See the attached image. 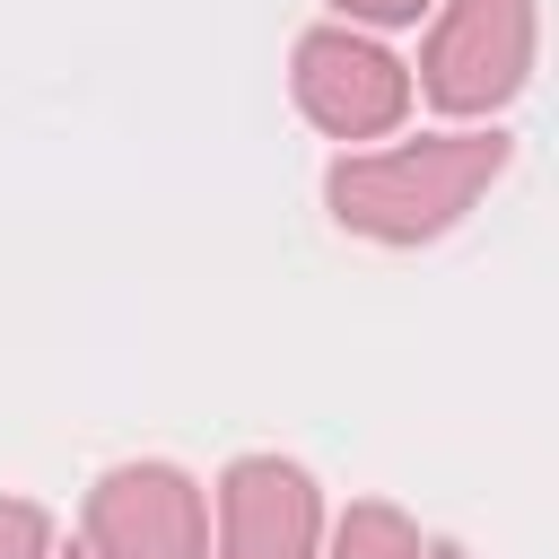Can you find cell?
Returning a JSON list of instances; mask_svg holds the SVG:
<instances>
[{"mask_svg":"<svg viewBox=\"0 0 559 559\" xmlns=\"http://www.w3.org/2000/svg\"><path fill=\"white\" fill-rule=\"evenodd\" d=\"M507 166V140L498 131H463V140H411V148H384V157H349L332 166V210L341 227L358 236H384V245H411V236H437L472 210V192Z\"/></svg>","mask_w":559,"mask_h":559,"instance_id":"6da1fadb","label":"cell"},{"mask_svg":"<svg viewBox=\"0 0 559 559\" xmlns=\"http://www.w3.org/2000/svg\"><path fill=\"white\" fill-rule=\"evenodd\" d=\"M533 61V0H454L445 26L428 35V96L445 114L507 105Z\"/></svg>","mask_w":559,"mask_h":559,"instance_id":"7a4b0ae2","label":"cell"},{"mask_svg":"<svg viewBox=\"0 0 559 559\" xmlns=\"http://www.w3.org/2000/svg\"><path fill=\"white\" fill-rule=\"evenodd\" d=\"M87 542L96 559H201L210 550L201 489L166 463H122L87 498Z\"/></svg>","mask_w":559,"mask_h":559,"instance_id":"3957f363","label":"cell"},{"mask_svg":"<svg viewBox=\"0 0 559 559\" xmlns=\"http://www.w3.org/2000/svg\"><path fill=\"white\" fill-rule=\"evenodd\" d=\"M297 105H306L332 140H376V131L402 122L411 79H402L393 52H376V44L341 35V26H314V35L297 44Z\"/></svg>","mask_w":559,"mask_h":559,"instance_id":"277c9868","label":"cell"},{"mask_svg":"<svg viewBox=\"0 0 559 559\" xmlns=\"http://www.w3.org/2000/svg\"><path fill=\"white\" fill-rule=\"evenodd\" d=\"M218 559H314V480L280 454H245L218 480Z\"/></svg>","mask_w":559,"mask_h":559,"instance_id":"5b68a950","label":"cell"},{"mask_svg":"<svg viewBox=\"0 0 559 559\" xmlns=\"http://www.w3.org/2000/svg\"><path fill=\"white\" fill-rule=\"evenodd\" d=\"M341 559H419V533L393 507H349L341 524Z\"/></svg>","mask_w":559,"mask_h":559,"instance_id":"8992f818","label":"cell"},{"mask_svg":"<svg viewBox=\"0 0 559 559\" xmlns=\"http://www.w3.org/2000/svg\"><path fill=\"white\" fill-rule=\"evenodd\" d=\"M0 559H44V515L35 507H0Z\"/></svg>","mask_w":559,"mask_h":559,"instance_id":"52a82bcc","label":"cell"},{"mask_svg":"<svg viewBox=\"0 0 559 559\" xmlns=\"http://www.w3.org/2000/svg\"><path fill=\"white\" fill-rule=\"evenodd\" d=\"M341 9H349V17H419L428 0H341Z\"/></svg>","mask_w":559,"mask_h":559,"instance_id":"ba28073f","label":"cell"},{"mask_svg":"<svg viewBox=\"0 0 559 559\" xmlns=\"http://www.w3.org/2000/svg\"><path fill=\"white\" fill-rule=\"evenodd\" d=\"M428 559H463V550H454V542H445V550H428Z\"/></svg>","mask_w":559,"mask_h":559,"instance_id":"9c48e42d","label":"cell"}]
</instances>
